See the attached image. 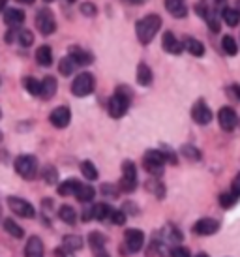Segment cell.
<instances>
[{"label":"cell","mask_w":240,"mask_h":257,"mask_svg":"<svg viewBox=\"0 0 240 257\" xmlns=\"http://www.w3.org/2000/svg\"><path fill=\"white\" fill-rule=\"evenodd\" d=\"M17 42L21 43L23 47H30V45L34 43V34H32L30 30H19V34H17Z\"/></svg>","instance_id":"cell-36"},{"label":"cell","mask_w":240,"mask_h":257,"mask_svg":"<svg viewBox=\"0 0 240 257\" xmlns=\"http://www.w3.org/2000/svg\"><path fill=\"white\" fill-rule=\"evenodd\" d=\"M17 2H21V4H34V0H17Z\"/></svg>","instance_id":"cell-47"},{"label":"cell","mask_w":240,"mask_h":257,"mask_svg":"<svg viewBox=\"0 0 240 257\" xmlns=\"http://www.w3.org/2000/svg\"><path fill=\"white\" fill-rule=\"evenodd\" d=\"M68 57H70L77 66H86V64H90L92 60H94V57H92L90 53L83 51L81 47H71L70 55H68Z\"/></svg>","instance_id":"cell-18"},{"label":"cell","mask_w":240,"mask_h":257,"mask_svg":"<svg viewBox=\"0 0 240 257\" xmlns=\"http://www.w3.org/2000/svg\"><path fill=\"white\" fill-rule=\"evenodd\" d=\"M4 231L10 233L14 238H23V236H25L23 227L19 223H15V220H12V218H6V220H4Z\"/></svg>","instance_id":"cell-29"},{"label":"cell","mask_w":240,"mask_h":257,"mask_svg":"<svg viewBox=\"0 0 240 257\" xmlns=\"http://www.w3.org/2000/svg\"><path fill=\"white\" fill-rule=\"evenodd\" d=\"M94 86H96V79L90 73H79L77 77L73 79L71 83V94L77 96V98H85L88 94L94 92Z\"/></svg>","instance_id":"cell-4"},{"label":"cell","mask_w":240,"mask_h":257,"mask_svg":"<svg viewBox=\"0 0 240 257\" xmlns=\"http://www.w3.org/2000/svg\"><path fill=\"white\" fill-rule=\"evenodd\" d=\"M55 92H57V79L47 75L42 81V94L40 96H42L43 100H51L55 96Z\"/></svg>","instance_id":"cell-20"},{"label":"cell","mask_w":240,"mask_h":257,"mask_svg":"<svg viewBox=\"0 0 240 257\" xmlns=\"http://www.w3.org/2000/svg\"><path fill=\"white\" fill-rule=\"evenodd\" d=\"M162 152L163 154H165V160H167V162H169V164H177V154H175V152H173V150L169 149V147H165V145H163L162 147Z\"/></svg>","instance_id":"cell-44"},{"label":"cell","mask_w":240,"mask_h":257,"mask_svg":"<svg viewBox=\"0 0 240 257\" xmlns=\"http://www.w3.org/2000/svg\"><path fill=\"white\" fill-rule=\"evenodd\" d=\"M81 14L85 15V17H94V15L98 14V10H96V6L92 2H85V4H81Z\"/></svg>","instance_id":"cell-41"},{"label":"cell","mask_w":240,"mask_h":257,"mask_svg":"<svg viewBox=\"0 0 240 257\" xmlns=\"http://www.w3.org/2000/svg\"><path fill=\"white\" fill-rule=\"evenodd\" d=\"M231 193H233L236 199H240V173L234 177L233 184H231Z\"/></svg>","instance_id":"cell-45"},{"label":"cell","mask_w":240,"mask_h":257,"mask_svg":"<svg viewBox=\"0 0 240 257\" xmlns=\"http://www.w3.org/2000/svg\"><path fill=\"white\" fill-rule=\"evenodd\" d=\"M162 47H163V51H167L171 55H180L184 51V43L180 42L173 32H165L162 38Z\"/></svg>","instance_id":"cell-14"},{"label":"cell","mask_w":240,"mask_h":257,"mask_svg":"<svg viewBox=\"0 0 240 257\" xmlns=\"http://www.w3.org/2000/svg\"><path fill=\"white\" fill-rule=\"evenodd\" d=\"M45 2H53V0H45Z\"/></svg>","instance_id":"cell-51"},{"label":"cell","mask_w":240,"mask_h":257,"mask_svg":"<svg viewBox=\"0 0 240 257\" xmlns=\"http://www.w3.org/2000/svg\"><path fill=\"white\" fill-rule=\"evenodd\" d=\"M130 100H132L130 90H128L126 86H118L116 92L107 101V111H109V114L113 118H122L128 113V109H130Z\"/></svg>","instance_id":"cell-1"},{"label":"cell","mask_w":240,"mask_h":257,"mask_svg":"<svg viewBox=\"0 0 240 257\" xmlns=\"http://www.w3.org/2000/svg\"><path fill=\"white\" fill-rule=\"evenodd\" d=\"M149 190L150 192H154L158 197H163L165 195V188H163V184L162 182H158V180H149Z\"/></svg>","instance_id":"cell-40"},{"label":"cell","mask_w":240,"mask_h":257,"mask_svg":"<svg viewBox=\"0 0 240 257\" xmlns=\"http://www.w3.org/2000/svg\"><path fill=\"white\" fill-rule=\"evenodd\" d=\"M236 197H234L233 193L231 192H227V193H221L219 195V205L223 208H231V207H234V203H236Z\"/></svg>","instance_id":"cell-38"},{"label":"cell","mask_w":240,"mask_h":257,"mask_svg":"<svg viewBox=\"0 0 240 257\" xmlns=\"http://www.w3.org/2000/svg\"><path fill=\"white\" fill-rule=\"evenodd\" d=\"M75 66H77V64H75L70 57H64L62 60L58 62V72L62 73L64 77H68V75H71V72L75 70Z\"/></svg>","instance_id":"cell-32"},{"label":"cell","mask_w":240,"mask_h":257,"mask_svg":"<svg viewBox=\"0 0 240 257\" xmlns=\"http://www.w3.org/2000/svg\"><path fill=\"white\" fill-rule=\"evenodd\" d=\"M2 17H4V23H6L8 27H12V29L19 27L25 21V14H23L21 10H17V8H6Z\"/></svg>","instance_id":"cell-16"},{"label":"cell","mask_w":240,"mask_h":257,"mask_svg":"<svg viewBox=\"0 0 240 257\" xmlns=\"http://www.w3.org/2000/svg\"><path fill=\"white\" fill-rule=\"evenodd\" d=\"M160 27H162V19H160V15L150 14V15H147V17H143L141 21L137 23V27H135L139 42H141L143 45L150 43L152 42V38L158 34Z\"/></svg>","instance_id":"cell-2"},{"label":"cell","mask_w":240,"mask_h":257,"mask_svg":"<svg viewBox=\"0 0 240 257\" xmlns=\"http://www.w3.org/2000/svg\"><path fill=\"white\" fill-rule=\"evenodd\" d=\"M195 257H208L206 253H199V255H195Z\"/></svg>","instance_id":"cell-49"},{"label":"cell","mask_w":240,"mask_h":257,"mask_svg":"<svg viewBox=\"0 0 240 257\" xmlns=\"http://www.w3.org/2000/svg\"><path fill=\"white\" fill-rule=\"evenodd\" d=\"M94 195H96V190H94L92 186H85V184H81L79 192L75 193V197H77L81 203H90V201L94 199Z\"/></svg>","instance_id":"cell-30"},{"label":"cell","mask_w":240,"mask_h":257,"mask_svg":"<svg viewBox=\"0 0 240 257\" xmlns=\"http://www.w3.org/2000/svg\"><path fill=\"white\" fill-rule=\"evenodd\" d=\"M221 47H223V51H225L227 55H231V57H234V55L238 53V45L234 42V38H231V36H225L221 40Z\"/></svg>","instance_id":"cell-34"},{"label":"cell","mask_w":240,"mask_h":257,"mask_svg":"<svg viewBox=\"0 0 240 257\" xmlns=\"http://www.w3.org/2000/svg\"><path fill=\"white\" fill-rule=\"evenodd\" d=\"M137 188V167L134 162H124L122 165V179H120V190L132 193Z\"/></svg>","instance_id":"cell-6"},{"label":"cell","mask_w":240,"mask_h":257,"mask_svg":"<svg viewBox=\"0 0 240 257\" xmlns=\"http://www.w3.org/2000/svg\"><path fill=\"white\" fill-rule=\"evenodd\" d=\"M145 244V235L141 229H128L124 235V246L128 248V253H135L139 251Z\"/></svg>","instance_id":"cell-9"},{"label":"cell","mask_w":240,"mask_h":257,"mask_svg":"<svg viewBox=\"0 0 240 257\" xmlns=\"http://www.w3.org/2000/svg\"><path fill=\"white\" fill-rule=\"evenodd\" d=\"M88 244H90V248L96 257H109V253L105 251V236L101 235V233H98V231L90 233L88 235Z\"/></svg>","instance_id":"cell-15"},{"label":"cell","mask_w":240,"mask_h":257,"mask_svg":"<svg viewBox=\"0 0 240 257\" xmlns=\"http://www.w3.org/2000/svg\"><path fill=\"white\" fill-rule=\"evenodd\" d=\"M113 216V208L109 207L107 203H98L94 205V220L98 221H105Z\"/></svg>","instance_id":"cell-26"},{"label":"cell","mask_w":240,"mask_h":257,"mask_svg":"<svg viewBox=\"0 0 240 257\" xmlns=\"http://www.w3.org/2000/svg\"><path fill=\"white\" fill-rule=\"evenodd\" d=\"M36 62L40 66H51V62H53V51H51L49 45H42V47H38V51H36Z\"/></svg>","instance_id":"cell-21"},{"label":"cell","mask_w":240,"mask_h":257,"mask_svg":"<svg viewBox=\"0 0 240 257\" xmlns=\"http://www.w3.org/2000/svg\"><path fill=\"white\" fill-rule=\"evenodd\" d=\"M83 248V238L79 235H66L64 236V250L66 251H77Z\"/></svg>","instance_id":"cell-27"},{"label":"cell","mask_w":240,"mask_h":257,"mask_svg":"<svg viewBox=\"0 0 240 257\" xmlns=\"http://www.w3.org/2000/svg\"><path fill=\"white\" fill-rule=\"evenodd\" d=\"M233 90H234V96H236V98L240 100V85H234Z\"/></svg>","instance_id":"cell-46"},{"label":"cell","mask_w":240,"mask_h":257,"mask_svg":"<svg viewBox=\"0 0 240 257\" xmlns=\"http://www.w3.org/2000/svg\"><path fill=\"white\" fill-rule=\"evenodd\" d=\"M25 88H27V92L32 94V96H40V94H42V83L34 77L25 79Z\"/></svg>","instance_id":"cell-33"},{"label":"cell","mask_w":240,"mask_h":257,"mask_svg":"<svg viewBox=\"0 0 240 257\" xmlns=\"http://www.w3.org/2000/svg\"><path fill=\"white\" fill-rule=\"evenodd\" d=\"M36 27L42 32L43 36H51L57 30V21L51 10H40L36 15Z\"/></svg>","instance_id":"cell-7"},{"label":"cell","mask_w":240,"mask_h":257,"mask_svg":"<svg viewBox=\"0 0 240 257\" xmlns=\"http://www.w3.org/2000/svg\"><path fill=\"white\" fill-rule=\"evenodd\" d=\"M180 152L186 158H190V160H201V152L195 147H191V145H184L182 149H180Z\"/></svg>","instance_id":"cell-39"},{"label":"cell","mask_w":240,"mask_h":257,"mask_svg":"<svg viewBox=\"0 0 240 257\" xmlns=\"http://www.w3.org/2000/svg\"><path fill=\"white\" fill-rule=\"evenodd\" d=\"M165 154H163L162 150H149V152H145V158H143V165H145V169L154 177H162L163 173V165H165Z\"/></svg>","instance_id":"cell-3"},{"label":"cell","mask_w":240,"mask_h":257,"mask_svg":"<svg viewBox=\"0 0 240 257\" xmlns=\"http://www.w3.org/2000/svg\"><path fill=\"white\" fill-rule=\"evenodd\" d=\"M25 257H43V242L40 236H30L25 246Z\"/></svg>","instance_id":"cell-17"},{"label":"cell","mask_w":240,"mask_h":257,"mask_svg":"<svg viewBox=\"0 0 240 257\" xmlns=\"http://www.w3.org/2000/svg\"><path fill=\"white\" fill-rule=\"evenodd\" d=\"M68 2H75V0H68Z\"/></svg>","instance_id":"cell-50"},{"label":"cell","mask_w":240,"mask_h":257,"mask_svg":"<svg viewBox=\"0 0 240 257\" xmlns=\"http://www.w3.org/2000/svg\"><path fill=\"white\" fill-rule=\"evenodd\" d=\"M58 216H60V220L64 223H68V225H75V221H77V212H75V208H71L70 205H62V207L58 208Z\"/></svg>","instance_id":"cell-25"},{"label":"cell","mask_w":240,"mask_h":257,"mask_svg":"<svg viewBox=\"0 0 240 257\" xmlns=\"http://www.w3.org/2000/svg\"><path fill=\"white\" fill-rule=\"evenodd\" d=\"M152 79H154V75H152V70H150L147 64H139L137 66V83L141 86H149L150 83H152Z\"/></svg>","instance_id":"cell-22"},{"label":"cell","mask_w":240,"mask_h":257,"mask_svg":"<svg viewBox=\"0 0 240 257\" xmlns=\"http://www.w3.org/2000/svg\"><path fill=\"white\" fill-rule=\"evenodd\" d=\"M221 19L229 25V27H236L240 23V12L233 10V8H223L221 10Z\"/></svg>","instance_id":"cell-28"},{"label":"cell","mask_w":240,"mask_h":257,"mask_svg":"<svg viewBox=\"0 0 240 257\" xmlns=\"http://www.w3.org/2000/svg\"><path fill=\"white\" fill-rule=\"evenodd\" d=\"M218 120L219 126L225 130V132H233L238 124V116H236V111L233 107H221L218 113Z\"/></svg>","instance_id":"cell-11"},{"label":"cell","mask_w":240,"mask_h":257,"mask_svg":"<svg viewBox=\"0 0 240 257\" xmlns=\"http://www.w3.org/2000/svg\"><path fill=\"white\" fill-rule=\"evenodd\" d=\"M79 188H81V182L75 179H70V180H64L62 184L58 186V193L60 195H75V193L79 192Z\"/></svg>","instance_id":"cell-24"},{"label":"cell","mask_w":240,"mask_h":257,"mask_svg":"<svg viewBox=\"0 0 240 257\" xmlns=\"http://www.w3.org/2000/svg\"><path fill=\"white\" fill-rule=\"evenodd\" d=\"M42 175H43V180H45L47 184H55V182H57V169H55L53 165H45Z\"/></svg>","instance_id":"cell-37"},{"label":"cell","mask_w":240,"mask_h":257,"mask_svg":"<svg viewBox=\"0 0 240 257\" xmlns=\"http://www.w3.org/2000/svg\"><path fill=\"white\" fill-rule=\"evenodd\" d=\"M111 221H113L114 225H124V223H126V212H122V210H113Z\"/></svg>","instance_id":"cell-42"},{"label":"cell","mask_w":240,"mask_h":257,"mask_svg":"<svg viewBox=\"0 0 240 257\" xmlns=\"http://www.w3.org/2000/svg\"><path fill=\"white\" fill-rule=\"evenodd\" d=\"M8 207L14 210L17 216H21V218H34V207L30 205L29 201L21 199V197H8Z\"/></svg>","instance_id":"cell-8"},{"label":"cell","mask_w":240,"mask_h":257,"mask_svg":"<svg viewBox=\"0 0 240 257\" xmlns=\"http://www.w3.org/2000/svg\"><path fill=\"white\" fill-rule=\"evenodd\" d=\"M218 229H219L218 220H214V218H201L199 221H195L193 233H195V235H201V236H208V235L218 233Z\"/></svg>","instance_id":"cell-12"},{"label":"cell","mask_w":240,"mask_h":257,"mask_svg":"<svg viewBox=\"0 0 240 257\" xmlns=\"http://www.w3.org/2000/svg\"><path fill=\"white\" fill-rule=\"evenodd\" d=\"M81 173H83V177L88 180H96L98 179V169H96V165L92 164V162H83L81 164Z\"/></svg>","instance_id":"cell-31"},{"label":"cell","mask_w":240,"mask_h":257,"mask_svg":"<svg viewBox=\"0 0 240 257\" xmlns=\"http://www.w3.org/2000/svg\"><path fill=\"white\" fill-rule=\"evenodd\" d=\"M171 257H191L188 248H184V246H175L173 250H171Z\"/></svg>","instance_id":"cell-43"},{"label":"cell","mask_w":240,"mask_h":257,"mask_svg":"<svg viewBox=\"0 0 240 257\" xmlns=\"http://www.w3.org/2000/svg\"><path fill=\"white\" fill-rule=\"evenodd\" d=\"M165 8L173 17H186L188 6L184 0H165Z\"/></svg>","instance_id":"cell-19"},{"label":"cell","mask_w":240,"mask_h":257,"mask_svg":"<svg viewBox=\"0 0 240 257\" xmlns=\"http://www.w3.org/2000/svg\"><path fill=\"white\" fill-rule=\"evenodd\" d=\"M184 47H186V51H188L190 55H193V57H203V55H205L203 43L197 42L195 38H186V40H184Z\"/></svg>","instance_id":"cell-23"},{"label":"cell","mask_w":240,"mask_h":257,"mask_svg":"<svg viewBox=\"0 0 240 257\" xmlns=\"http://www.w3.org/2000/svg\"><path fill=\"white\" fill-rule=\"evenodd\" d=\"M49 120H51V124H53L55 128H66V126L70 124V120H71L70 109L66 107V105L53 109V111H51V114H49Z\"/></svg>","instance_id":"cell-13"},{"label":"cell","mask_w":240,"mask_h":257,"mask_svg":"<svg viewBox=\"0 0 240 257\" xmlns=\"http://www.w3.org/2000/svg\"><path fill=\"white\" fill-rule=\"evenodd\" d=\"M130 2H134V4H143L145 0H130Z\"/></svg>","instance_id":"cell-48"},{"label":"cell","mask_w":240,"mask_h":257,"mask_svg":"<svg viewBox=\"0 0 240 257\" xmlns=\"http://www.w3.org/2000/svg\"><path fill=\"white\" fill-rule=\"evenodd\" d=\"M15 171L25 180H32L38 173V160L34 156H29V154L17 156L15 158Z\"/></svg>","instance_id":"cell-5"},{"label":"cell","mask_w":240,"mask_h":257,"mask_svg":"<svg viewBox=\"0 0 240 257\" xmlns=\"http://www.w3.org/2000/svg\"><path fill=\"white\" fill-rule=\"evenodd\" d=\"M163 236L167 240H173V242H180L182 240V233L177 227H173V225H167V227L163 229Z\"/></svg>","instance_id":"cell-35"},{"label":"cell","mask_w":240,"mask_h":257,"mask_svg":"<svg viewBox=\"0 0 240 257\" xmlns=\"http://www.w3.org/2000/svg\"><path fill=\"white\" fill-rule=\"evenodd\" d=\"M191 118L197 122V124H201V126H206V124H210V120H212L210 107H208V105H206L203 100L195 101V105L191 107Z\"/></svg>","instance_id":"cell-10"}]
</instances>
